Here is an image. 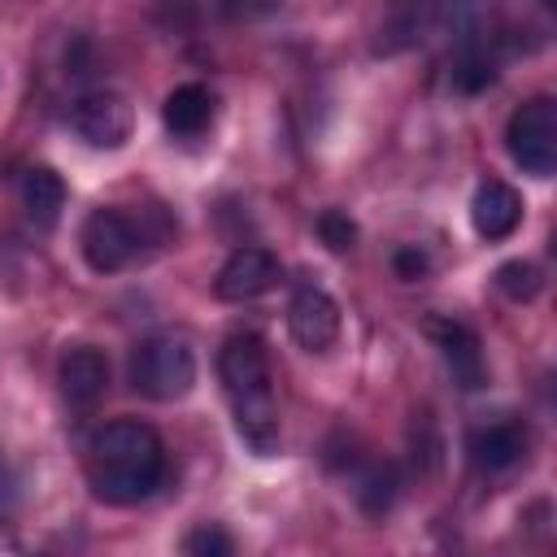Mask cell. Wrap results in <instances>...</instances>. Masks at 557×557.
Wrapping results in <instances>:
<instances>
[{"mask_svg": "<svg viewBox=\"0 0 557 557\" xmlns=\"http://www.w3.org/2000/svg\"><path fill=\"white\" fill-rule=\"evenodd\" d=\"M196 383V352L178 335H152L131 352V387L148 400H183Z\"/></svg>", "mask_w": 557, "mask_h": 557, "instance_id": "2", "label": "cell"}, {"mask_svg": "<svg viewBox=\"0 0 557 557\" xmlns=\"http://www.w3.org/2000/svg\"><path fill=\"white\" fill-rule=\"evenodd\" d=\"M396 487H400L396 470H392L387 461H374V466L361 474V483H357V500H361L366 513H383V509L396 500Z\"/></svg>", "mask_w": 557, "mask_h": 557, "instance_id": "17", "label": "cell"}, {"mask_svg": "<svg viewBox=\"0 0 557 557\" xmlns=\"http://www.w3.org/2000/svg\"><path fill=\"white\" fill-rule=\"evenodd\" d=\"M218 374L226 383L231 405L248 400V396H265L270 392V352H265L261 335H252V331L231 335L218 352Z\"/></svg>", "mask_w": 557, "mask_h": 557, "instance_id": "6", "label": "cell"}, {"mask_svg": "<svg viewBox=\"0 0 557 557\" xmlns=\"http://www.w3.org/2000/svg\"><path fill=\"white\" fill-rule=\"evenodd\" d=\"M287 331L305 352H326L339 339V305L322 287H300L287 305Z\"/></svg>", "mask_w": 557, "mask_h": 557, "instance_id": "8", "label": "cell"}, {"mask_svg": "<svg viewBox=\"0 0 557 557\" xmlns=\"http://www.w3.org/2000/svg\"><path fill=\"white\" fill-rule=\"evenodd\" d=\"M235 426L244 435V444L261 457H270L278 448V409H274V392L265 396H248L235 400Z\"/></svg>", "mask_w": 557, "mask_h": 557, "instance_id": "14", "label": "cell"}, {"mask_svg": "<svg viewBox=\"0 0 557 557\" xmlns=\"http://www.w3.org/2000/svg\"><path fill=\"white\" fill-rule=\"evenodd\" d=\"M78 244H83V257L96 274H117L139 252V231L122 209H91Z\"/></svg>", "mask_w": 557, "mask_h": 557, "instance_id": "4", "label": "cell"}, {"mask_svg": "<svg viewBox=\"0 0 557 557\" xmlns=\"http://www.w3.org/2000/svg\"><path fill=\"white\" fill-rule=\"evenodd\" d=\"M466 453L487 474L509 470L527 453V426L522 422H487V426H474L470 440H466Z\"/></svg>", "mask_w": 557, "mask_h": 557, "instance_id": "12", "label": "cell"}, {"mask_svg": "<svg viewBox=\"0 0 557 557\" xmlns=\"http://www.w3.org/2000/svg\"><path fill=\"white\" fill-rule=\"evenodd\" d=\"M426 252H418V248H396V257H392V270H396V278H405V283H413V278H422L426 274Z\"/></svg>", "mask_w": 557, "mask_h": 557, "instance_id": "21", "label": "cell"}, {"mask_svg": "<svg viewBox=\"0 0 557 557\" xmlns=\"http://www.w3.org/2000/svg\"><path fill=\"white\" fill-rule=\"evenodd\" d=\"M426 331H431V339H435L440 357L448 361L453 379H457L461 387H479V383H483V352H479V335H474L470 326L453 322V318H431V322H426Z\"/></svg>", "mask_w": 557, "mask_h": 557, "instance_id": "10", "label": "cell"}, {"mask_svg": "<svg viewBox=\"0 0 557 557\" xmlns=\"http://www.w3.org/2000/svg\"><path fill=\"white\" fill-rule=\"evenodd\" d=\"M470 222L483 239H505L522 222V196L505 178H487V183H479V191L470 200Z\"/></svg>", "mask_w": 557, "mask_h": 557, "instance_id": "9", "label": "cell"}, {"mask_svg": "<svg viewBox=\"0 0 557 557\" xmlns=\"http://www.w3.org/2000/svg\"><path fill=\"white\" fill-rule=\"evenodd\" d=\"M274 283H278V257L270 248H235L222 261V270L213 278V292L231 305H244V300L265 296Z\"/></svg>", "mask_w": 557, "mask_h": 557, "instance_id": "7", "label": "cell"}, {"mask_svg": "<svg viewBox=\"0 0 557 557\" xmlns=\"http://www.w3.org/2000/svg\"><path fill=\"white\" fill-rule=\"evenodd\" d=\"M496 287L509 296V300H535L540 296V287H544V278H540V270L531 265V261H505L500 270H496Z\"/></svg>", "mask_w": 557, "mask_h": 557, "instance_id": "19", "label": "cell"}, {"mask_svg": "<svg viewBox=\"0 0 557 557\" xmlns=\"http://www.w3.org/2000/svg\"><path fill=\"white\" fill-rule=\"evenodd\" d=\"M161 117H165V131L178 135V139H196L200 131H209L213 122V96L200 87V83H183L165 96L161 104Z\"/></svg>", "mask_w": 557, "mask_h": 557, "instance_id": "13", "label": "cell"}, {"mask_svg": "<svg viewBox=\"0 0 557 557\" xmlns=\"http://www.w3.org/2000/svg\"><path fill=\"white\" fill-rule=\"evenodd\" d=\"M492 83H496V57H492L487 48L470 44V48L457 57V65H453V87L466 91V96H474V91H483V87H492Z\"/></svg>", "mask_w": 557, "mask_h": 557, "instance_id": "16", "label": "cell"}, {"mask_svg": "<svg viewBox=\"0 0 557 557\" xmlns=\"http://www.w3.org/2000/svg\"><path fill=\"white\" fill-rule=\"evenodd\" d=\"M57 379H61V392H65L70 405H96L109 387V357L91 344H78L61 357Z\"/></svg>", "mask_w": 557, "mask_h": 557, "instance_id": "11", "label": "cell"}, {"mask_svg": "<svg viewBox=\"0 0 557 557\" xmlns=\"http://www.w3.org/2000/svg\"><path fill=\"white\" fill-rule=\"evenodd\" d=\"M9 500H17V474H13L9 461L0 457V505H9Z\"/></svg>", "mask_w": 557, "mask_h": 557, "instance_id": "22", "label": "cell"}, {"mask_svg": "<svg viewBox=\"0 0 557 557\" xmlns=\"http://www.w3.org/2000/svg\"><path fill=\"white\" fill-rule=\"evenodd\" d=\"M22 209L39 226H52L61 218V209H65V183H61V174L48 170V165H30L22 174Z\"/></svg>", "mask_w": 557, "mask_h": 557, "instance_id": "15", "label": "cell"}, {"mask_svg": "<svg viewBox=\"0 0 557 557\" xmlns=\"http://www.w3.org/2000/svg\"><path fill=\"white\" fill-rule=\"evenodd\" d=\"M318 235H322V244L331 252H348L357 244V222L348 213H339V209H322L318 213Z\"/></svg>", "mask_w": 557, "mask_h": 557, "instance_id": "20", "label": "cell"}, {"mask_svg": "<svg viewBox=\"0 0 557 557\" xmlns=\"http://www.w3.org/2000/svg\"><path fill=\"white\" fill-rule=\"evenodd\" d=\"M505 148L527 174L548 178L557 170V104L548 96L518 104L505 126Z\"/></svg>", "mask_w": 557, "mask_h": 557, "instance_id": "3", "label": "cell"}, {"mask_svg": "<svg viewBox=\"0 0 557 557\" xmlns=\"http://www.w3.org/2000/svg\"><path fill=\"white\" fill-rule=\"evenodd\" d=\"M91 492L104 505H139L165 479V444L135 418L109 422L91 444Z\"/></svg>", "mask_w": 557, "mask_h": 557, "instance_id": "1", "label": "cell"}, {"mask_svg": "<svg viewBox=\"0 0 557 557\" xmlns=\"http://www.w3.org/2000/svg\"><path fill=\"white\" fill-rule=\"evenodd\" d=\"M70 126H74L78 139H87L91 148H122V144L131 139L135 113H131L126 96H117V91H87V96L74 100Z\"/></svg>", "mask_w": 557, "mask_h": 557, "instance_id": "5", "label": "cell"}, {"mask_svg": "<svg viewBox=\"0 0 557 557\" xmlns=\"http://www.w3.org/2000/svg\"><path fill=\"white\" fill-rule=\"evenodd\" d=\"M183 557H235V540L218 522H200L183 535Z\"/></svg>", "mask_w": 557, "mask_h": 557, "instance_id": "18", "label": "cell"}]
</instances>
